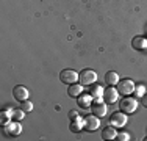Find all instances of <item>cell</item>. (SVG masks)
Returning <instances> with one entry per match:
<instances>
[{"label":"cell","instance_id":"1","mask_svg":"<svg viewBox=\"0 0 147 141\" xmlns=\"http://www.w3.org/2000/svg\"><path fill=\"white\" fill-rule=\"evenodd\" d=\"M119 108H121V111H124L125 115H133V113L138 110V100H136L135 97L127 96L119 102Z\"/></svg>","mask_w":147,"mask_h":141},{"label":"cell","instance_id":"2","mask_svg":"<svg viewBox=\"0 0 147 141\" xmlns=\"http://www.w3.org/2000/svg\"><path fill=\"white\" fill-rule=\"evenodd\" d=\"M97 80V72L92 69H83L82 72H78V82L86 86V85H92Z\"/></svg>","mask_w":147,"mask_h":141},{"label":"cell","instance_id":"3","mask_svg":"<svg viewBox=\"0 0 147 141\" xmlns=\"http://www.w3.org/2000/svg\"><path fill=\"white\" fill-rule=\"evenodd\" d=\"M127 124V115L124 111H114L110 116V125L116 127V129H122Z\"/></svg>","mask_w":147,"mask_h":141},{"label":"cell","instance_id":"4","mask_svg":"<svg viewBox=\"0 0 147 141\" xmlns=\"http://www.w3.org/2000/svg\"><path fill=\"white\" fill-rule=\"evenodd\" d=\"M83 124H85V130L88 132H96L100 127V118L96 115H88L83 118Z\"/></svg>","mask_w":147,"mask_h":141},{"label":"cell","instance_id":"5","mask_svg":"<svg viewBox=\"0 0 147 141\" xmlns=\"http://www.w3.org/2000/svg\"><path fill=\"white\" fill-rule=\"evenodd\" d=\"M3 132H5V135L8 136H17L20 135V132H22V125H20V121H9L8 124L3 125Z\"/></svg>","mask_w":147,"mask_h":141},{"label":"cell","instance_id":"6","mask_svg":"<svg viewBox=\"0 0 147 141\" xmlns=\"http://www.w3.org/2000/svg\"><path fill=\"white\" fill-rule=\"evenodd\" d=\"M59 80L66 85H72L78 82V72H75L74 69H64L59 72Z\"/></svg>","mask_w":147,"mask_h":141},{"label":"cell","instance_id":"7","mask_svg":"<svg viewBox=\"0 0 147 141\" xmlns=\"http://www.w3.org/2000/svg\"><path fill=\"white\" fill-rule=\"evenodd\" d=\"M135 82L130 79H122V80H119V83H117V88H119V93H122L124 96H130V94H133V91H135Z\"/></svg>","mask_w":147,"mask_h":141},{"label":"cell","instance_id":"8","mask_svg":"<svg viewBox=\"0 0 147 141\" xmlns=\"http://www.w3.org/2000/svg\"><path fill=\"white\" fill-rule=\"evenodd\" d=\"M91 113L99 118L107 116V102H103L102 99H94L92 105H91Z\"/></svg>","mask_w":147,"mask_h":141},{"label":"cell","instance_id":"9","mask_svg":"<svg viewBox=\"0 0 147 141\" xmlns=\"http://www.w3.org/2000/svg\"><path fill=\"white\" fill-rule=\"evenodd\" d=\"M13 96L17 102H24L28 99V89L24 85H17V86L13 88Z\"/></svg>","mask_w":147,"mask_h":141},{"label":"cell","instance_id":"10","mask_svg":"<svg viewBox=\"0 0 147 141\" xmlns=\"http://www.w3.org/2000/svg\"><path fill=\"white\" fill-rule=\"evenodd\" d=\"M117 99H119V91L116 88L110 86L103 91V100L107 102V104H116Z\"/></svg>","mask_w":147,"mask_h":141},{"label":"cell","instance_id":"11","mask_svg":"<svg viewBox=\"0 0 147 141\" xmlns=\"http://www.w3.org/2000/svg\"><path fill=\"white\" fill-rule=\"evenodd\" d=\"M92 102H94V99H92V96H91L89 93H82L78 97H77V104H78V107H82V108L91 107Z\"/></svg>","mask_w":147,"mask_h":141},{"label":"cell","instance_id":"12","mask_svg":"<svg viewBox=\"0 0 147 141\" xmlns=\"http://www.w3.org/2000/svg\"><path fill=\"white\" fill-rule=\"evenodd\" d=\"M131 45L136 50H141V52L147 50V36H135L131 39Z\"/></svg>","mask_w":147,"mask_h":141},{"label":"cell","instance_id":"13","mask_svg":"<svg viewBox=\"0 0 147 141\" xmlns=\"http://www.w3.org/2000/svg\"><path fill=\"white\" fill-rule=\"evenodd\" d=\"M119 74L114 72V70H108L107 74H105V83L108 85V86H116L119 83Z\"/></svg>","mask_w":147,"mask_h":141},{"label":"cell","instance_id":"14","mask_svg":"<svg viewBox=\"0 0 147 141\" xmlns=\"http://www.w3.org/2000/svg\"><path fill=\"white\" fill-rule=\"evenodd\" d=\"M116 135H117V132H116V127H113V125H110L108 124V127H105V129L102 130V138L103 140H116Z\"/></svg>","mask_w":147,"mask_h":141},{"label":"cell","instance_id":"15","mask_svg":"<svg viewBox=\"0 0 147 141\" xmlns=\"http://www.w3.org/2000/svg\"><path fill=\"white\" fill-rule=\"evenodd\" d=\"M82 93H83V85L82 83H72V85H69L67 94L71 97H78Z\"/></svg>","mask_w":147,"mask_h":141},{"label":"cell","instance_id":"16","mask_svg":"<svg viewBox=\"0 0 147 141\" xmlns=\"http://www.w3.org/2000/svg\"><path fill=\"white\" fill-rule=\"evenodd\" d=\"M13 119V108H6V110H2L0 111V124H2V127L5 124H8L9 121Z\"/></svg>","mask_w":147,"mask_h":141},{"label":"cell","instance_id":"17","mask_svg":"<svg viewBox=\"0 0 147 141\" xmlns=\"http://www.w3.org/2000/svg\"><path fill=\"white\" fill-rule=\"evenodd\" d=\"M82 129H85V124H83V118H75L71 119V130L72 132H80Z\"/></svg>","mask_w":147,"mask_h":141},{"label":"cell","instance_id":"18","mask_svg":"<svg viewBox=\"0 0 147 141\" xmlns=\"http://www.w3.org/2000/svg\"><path fill=\"white\" fill-rule=\"evenodd\" d=\"M103 88L100 86V85H94L92 88H91V91H89V94L92 96V99H102L103 97Z\"/></svg>","mask_w":147,"mask_h":141},{"label":"cell","instance_id":"19","mask_svg":"<svg viewBox=\"0 0 147 141\" xmlns=\"http://www.w3.org/2000/svg\"><path fill=\"white\" fill-rule=\"evenodd\" d=\"M133 94H135V97L141 99V97L146 94V86H144V85H136V86H135V91H133Z\"/></svg>","mask_w":147,"mask_h":141},{"label":"cell","instance_id":"20","mask_svg":"<svg viewBox=\"0 0 147 141\" xmlns=\"http://www.w3.org/2000/svg\"><path fill=\"white\" fill-rule=\"evenodd\" d=\"M24 116H25V111H24L22 108H16V110H13V119H14V121H22Z\"/></svg>","mask_w":147,"mask_h":141},{"label":"cell","instance_id":"21","mask_svg":"<svg viewBox=\"0 0 147 141\" xmlns=\"http://www.w3.org/2000/svg\"><path fill=\"white\" fill-rule=\"evenodd\" d=\"M22 104V110L25 111V113H30L31 110H33V102H30V100H24V102H20Z\"/></svg>","mask_w":147,"mask_h":141},{"label":"cell","instance_id":"22","mask_svg":"<svg viewBox=\"0 0 147 141\" xmlns=\"http://www.w3.org/2000/svg\"><path fill=\"white\" fill-rule=\"evenodd\" d=\"M116 140H119V141H128V140H130V135H128L127 132H121V133H117V135H116Z\"/></svg>","mask_w":147,"mask_h":141},{"label":"cell","instance_id":"23","mask_svg":"<svg viewBox=\"0 0 147 141\" xmlns=\"http://www.w3.org/2000/svg\"><path fill=\"white\" fill-rule=\"evenodd\" d=\"M78 113H77L75 110H71V111H69V119H75V118H78Z\"/></svg>","mask_w":147,"mask_h":141},{"label":"cell","instance_id":"24","mask_svg":"<svg viewBox=\"0 0 147 141\" xmlns=\"http://www.w3.org/2000/svg\"><path fill=\"white\" fill-rule=\"evenodd\" d=\"M142 105H144V107H147V94H144V96H142Z\"/></svg>","mask_w":147,"mask_h":141},{"label":"cell","instance_id":"25","mask_svg":"<svg viewBox=\"0 0 147 141\" xmlns=\"http://www.w3.org/2000/svg\"><path fill=\"white\" fill-rule=\"evenodd\" d=\"M144 141H147V136H146V138H144Z\"/></svg>","mask_w":147,"mask_h":141}]
</instances>
